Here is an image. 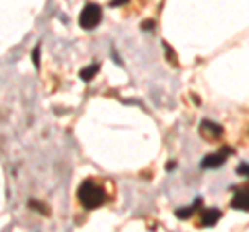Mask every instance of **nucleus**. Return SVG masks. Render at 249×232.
Segmentation results:
<instances>
[{
  "mask_svg": "<svg viewBox=\"0 0 249 232\" xmlns=\"http://www.w3.org/2000/svg\"><path fill=\"white\" fill-rule=\"evenodd\" d=\"M199 133L204 135L206 139H218L222 135V127L216 125V122H212V120H204L199 125Z\"/></svg>",
  "mask_w": 249,
  "mask_h": 232,
  "instance_id": "nucleus-4",
  "label": "nucleus"
},
{
  "mask_svg": "<svg viewBox=\"0 0 249 232\" xmlns=\"http://www.w3.org/2000/svg\"><path fill=\"white\" fill-rule=\"evenodd\" d=\"M40 50H42V46L37 44L36 48H34V54H31V58H34V65H36V68H40Z\"/></svg>",
  "mask_w": 249,
  "mask_h": 232,
  "instance_id": "nucleus-9",
  "label": "nucleus"
},
{
  "mask_svg": "<svg viewBox=\"0 0 249 232\" xmlns=\"http://www.w3.org/2000/svg\"><path fill=\"white\" fill-rule=\"evenodd\" d=\"M123 2H127V0H112V6H119V4H123Z\"/></svg>",
  "mask_w": 249,
  "mask_h": 232,
  "instance_id": "nucleus-12",
  "label": "nucleus"
},
{
  "mask_svg": "<svg viewBox=\"0 0 249 232\" xmlns=\"http://www.w3.org/2000/svg\"><path fill=\"white\" fill-rule=\"evenodd\" d=\"M237 174L249 176V164H239V166H237Z\"/></svg>",
  "mask_w": 249,
  "mask_h": 232,
  "instance_id": "nucleus-10",
  "label": "nucleus"
},
{
  "mask_svg": "<svg viewBox=\"0 0 249 232\" xmlns=\"http://www.w3.org/2000/svg\"><path fill=\"white\" fill-rule=\"evenodd\" d=\"M100 21H102V9H100L98 4H93V2L85 4L81 15H79V27L91 32V29H96L100 25Z\"/></svg>",
  "mask_w": 249,
  "mask_h": 232,
  "instance_id": "nucleus-2",
  "label": "nucleus"
},
{
  "mask_svg": "<svg viewBox=\"0 0 249 232\" xmlns=\"http://www.w3.org/2000/svg\"><path fill=\"white\" fill-rule=\"evenodd\" d=\"M77 199H79V203L85 210H96V207L106 203L108 195H106V189L96 179H85L79 184V189H77Z\"/></svg>",
  "mask_w": 249,
  "mask_h": 232,
  "instance_id": "nucleus-1",
  "label": "nucleus"
},
{
  "mask_svg": "<svg viewBox=\"0 0 249 232\" xmlns=\"http://www.w3.org/2000/svg\"><path fill=\"white\" fill-rule=\"evenodd\" d=\"M227 156H231V149H222L218 153H210V156H206L204 160H201V168H218L224 164V160H227Z\"/></svg>",
  "mask_w": 249,
  "mask_h": 232,
  "instance_id": "nucleus-3",
  "label": "nucleus"
},
{
  "mask_svg": "<svg viewBox=\"0 0 249 232\" xmlns=\"http://www.w3.org/2000/svg\"><path fill=\"white\" fill-rule=\"evenodd\" d=\"M220 212L218 210H214V207H210V210H204L201 212V220H199V224L201 226H214V224L220 220Z\"/></svg>",
  "mask_w": 249,
  "mask_h": 232,
  "instance_id": "nucleus-6",
  "label": "nucleus"
},
{
  "mask_svg": "<svg viewBox=\"0 0 249 232\" xmlns=\"http://www.w3.org/2000/svg\"><path fill=\"white\" fill-rule=\"evenodd\" d=\"M199 203H201V199H197L196 201V203H193L191 207H187V210H178L177 212V215H178V218H181V220H185V218H189V215L193 214V212H196L197 210V207H199Z\"/></svg>",
  "mask_w": 249,
  "mask_h": 232,
  "instance_id": "nucleus-8",
  "label": "nucleus"
},
{
  "mask_svg": "<svg viewBox=\"0 0 249 232\" xmlns=\"http://www.w3.org/2000/svg\"><path fill=\"white\" fill-rule=\"evenodd\" d=\"M231 205L235 207V210H249V191L247 189H241L235 193V197H232L231 201Z\"/></svg>",
  "mask_w": 249,
  "mask_h": 232,
  "instance_id": "nucleus-5",
  "label": "nucleus"
},
{
  "mask_svg": "<svg viewBox=\"0 0 249 232\" xmlns=\"http://www.w3.org/2000/svg\"><path fill=\"white\" fill-rule=\"evenodd\" d=\"M152 27H154L152 21H145V23H143V29H152Z\"/></svg>",
  "mask_w": 249,
  "mask_h": 232,
  "instance_id": "nucleus-11",
  "label": "nucleus"
},
{
  "mask_svg": "<svg viewBox=\"0 0 249 232\" xmlns=\"http://www.w3.org/2000/svg\"><path fill=\"white\" fill-rule=\"evenodd\" d=\"M100 71V65H91V66H88V68H83V71L79 73V77H81V81H89L93 75H96Z\"/></svg>",
  "mask_w": 249,
  "mask_h": 232,
  "instance_id": "nucleus-7",
  "label": "nucleus"
}]
</instances>
